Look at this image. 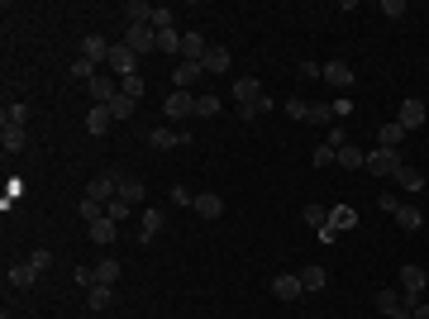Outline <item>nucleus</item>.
I'll return each instance as SVG.
<instances>
[{"instance_id":"nucleus-50","label":"nucleus","mask_w":429,"mask_h":319,"mask_svg":"<svg viewBox=\"0 0 429 319\" xmlns=\"http://www.w3.org/2000/svg\"><path fill=\"white\" fill-rule=\"evenodd\" d=\"M172 201H177V205H191V201H196V196H191V191H186V186H172Z\"/></svg>"},{"instance_id":"nucleus-23","label":"nucleus","mask_w":429,"mask_h":319,"mask_svg":"<svg viewBox=\"0 0 429 319\" xmlns=\"http://www.w3.org/2000/svg\"><path fill=\"white\" fill-rule=\"evenodd\" d=\"M162 229V210H143V224H138V243H153Z\"/></svg>"},{"instance_id":"nucleus-24","label":"nucleus","mask_w":429,"mask_h":319,"mask_svg":"<svg viewBox=\"0 0 429 319\" xmlns=\"http://www.w3.org/2000/svg\"><path fill=\"white\" fill-rule=\"evenodd\" d=\"M201 67H206V72H214V77H219V72H229V48H210V53L201 58Z\"/></svg>"},{"instance_id":"nucleus-44","label":"nucleus","mask_w":429,"mask_h":319,"mask_svg":"<svg viewBox=\"0 0 429 319\" xmlns=\"http://www.w3.org/2000/svg\"><path fill=\"white\" fill-rule=\"evenodd\" d=\"M329 219H334V229H358V214L353 210H334Z\"/></svg>"},{"instance_id":"nucleus-51","label":"nucleus","mask_w":429,"mask_h":319,"mask_svg":"<svg viewBox=\"0 0 429 319\" xmlns=\"http://www.w3.org/2000/svg\"><path fill=\"white\" fill-rule=\"evenodd\" d=\"M387 319H415V315H410V305H396V310H391Z\"/></svg>"},{"instance_id":"nucleus-46","label":"nucleus","mask_w":429,"mask_h":319,"mask_svg":"<svg viewBox=\"0 0 429 319\" xmlns=\"http://www.w3.org/2000/svg\"><path fill=\"white\" fill-rule=\"evenodd\" d=\"M106 214H110V219H114V224H124V214H129V205H124V201L114 196V201H110V205H106Z\"/></svg>"},{"instance_id":"nucleus-47","label":"nucleus","mask_w":429,"mask_h":319,"mask_svg":"<svg viewBox=\"0 0 429 319\" xmlns=\"http://www.w3.org/2000/svg\"><path fill=\"white\" fill-rule=\"evenodd\" d=\"M324 143H329V148H343V143H348V129H324Z\"/></svg>"},{"instance_id":"nucleus-15","label":"nucleus","mask_w":429,"mask_h":319,"mask_svg":"<svg viewBox=\"0 0 429 319\" xmlns=\"http://www.w3.org/2000/svg\"><path fill=\"white\" fill-rule=\"evenodd\" d=\"M324 81L339 86V91H348V86H353V67H348V62H324Z\"/></svg>"},{"instance_id":"nucleus-30","label":"nucleus","mask_w":429,"mask_h":319,"mask_svg":"<svg viewBox=\"0 0 429 319\" xmlns=\"http://www.w3.org/2000/svg\"><path fill=\"white\" fill-rule=\"evenodd\" d=\"M119 281V262L106 257V262H96V286H114Z\"/></svg>"},{"instance_id":"nucleus-1","label":"nucleus","mask_w":429,"mask_h":319,"mask_svg":"<svg viewBox=\"0 0 429 319\" xmlns=\"http://www.w3.org/2000/svg\"><path fill=\"white\" fill-rule=\"evenodd\" d=\"M425 267H415V262H406V267H401V301H406V305H410V310H415V305H420V296H425Z\"/></svg>"},{"instance_id":"nucleus-26","label":"nucleus","mask_w":429,"mask_h":319,"mask_svg":"<svg viewBox=\"0 0 429 319\" xmlns=\"http://www.w3.org/2000/svg\"><path fill=\"white\" fill-rule=\"evenodd\" d=\"M401 138H406V129H401V124H396V119H391V124H382V129H377V148H396V143H401Z\"/></svg>"},{"instance_id":"nucleus-18","label":"nucleus","mask_w":429,"mask_h":319,"mask_svg":"<svg viewBox=\"0 0 429 319\" xmlns=\"http://www.w3.org/2000/svg\"><path fill=\"white\" fill-rule=\"evenodd\" d=\"M110 48H114V43H106L101 34H86V43H82L86 62H110Z\"/></svg>"},{"instance_id":"nucleus-3","label":"nucleus","mask_w":429,"mask_h":319,"mask_svg":"<svg viewBox=\"0 0 429 319\" xmlns=\"http://www.w3.org/2000/svg\"><path fill=\"white\" fill-rule=\"evenodd\" d=\"M124 48L138 53V58L153 53V48H158V29H153V24H134V29H124Z\"/></svg>"},{"instance_id":"nucleus-11","label":"nucleus","mask_w":429,"mask_h":319,"mask_svg":"<svg viewBox=\"0 0 429 319\" xmlns=\"http://www.w3.org/2000/svg\"><path fill=\"white\" fill-rule=\"evenodd\" d=\"M191 210L201 214V219H219V214H224V201H219L214 191H201V196L191 201Z\"/></svg>"},{"instance_id":"nucleus-42","label":"nucleus","mask_w":429,"mask_h":319,"mask_svg":"<svg viewBox=\"0 0 429 319\" xmlns=\"http://www.w3.org/2000/svg\"><path fill=\"white\" fill-rule=\"evenodd\" d=\"M334 162H339V148L320 143V148H315V167H334Z\"/></svg>"},{"instance_id":"nucleus-43","label":"nucleus","mask_w":429,"mask_h":319,"mask_svg":"<svg viewBox=\"0 0 429 319\" xmlns=\"http://www.w3.org/2000/svg\"><path fill=\"white\" fill-rule=\"evenodd\" d=\"M72 77H82V81H96V62L77 58V62H72Z\"/></svg>"},{"instance_id":"nucleus-8","label":"nucleus","mask_w":429,"mask_h":319,"mask_svg":"<svg viewBox=\"0 0 429 319\" xmlns=\"http://www.w3.org/2000/svg\"><path fill=\"white\" fill-rule=\"evenodd\" d=\"M301 291H306V286H301V272H282V277L272 281V296H277V301H296Z\"/></svg>"},{"instance_id":"nucleus-17","label":"nucleus","mask_w":429,"mask_h":319,"mask_svg":"<svg viewBox=\"0 0 429 319\" xmlns=\"http://www.w3.org/2000/svg\"><path fill=\"white\" fill-rule=\"evenodd\" d=\"M110 124H114V114H110V105H91V114H86V133H110Z\"/></svg>"},{"instance_id":"nucleus-45","label":"nucleus","mask_w":429,"mask_h":319,"mask_svg":"<svg viewBox=\"0 0 429 319\" xmlns=\"http://www.w3.org/2000/svg\"><path fill=\"white\" fill-rule=\"evenodd\" d=\"M406 10H410L406 0H382V14H391V19H406Z\"/></svg>"},{"instance_id":"nucleus-25","label":"nucleus","mask_w":429,"mask_h":319,"mask_svg":"<svg viewBox=\"0 0 429 319\" xmlns=\"http://www.w3.org/2000/svg\"><path fill=\"white\" fill-rule=\"evenodd\" d=\"M301 286H306V291H324V286H329V272H324V267H315V262H310V267L301 272Z\"/></svg>"},{"instance_id":"nucleus-33","label":"nucleus","mask_w":429,"mask_h":319,"mask_svg":"<svg viewBox=\"0 0 429 319\" xmlns=\"http://www.w3.org/2000/svg\"><path fill=\"white\" fill-rule=\"evenodd\" d=\"M77 210H82V219H86V224H96V219H106V201H91V196H86Z\"/></svg>"},{"instance_id":"nucleus-14","label":"nucleus","mask_w":429,"mask_h":319,"mask_svg":"<svg viewBox=\"0 0 429 319\" xmlns=\"http://www.w3.org/2000/svg\"><path fill=\"white\" fill-rule=\"evenodd\" d=\"M201 72H206L201 62H177V72H172V86H177V91H186V86H196V81H201Z\"/></svg>"},{"instance_id":"nucleus-49","label":"nucleus","mask_w":429,"mask_h":319,"mask_svg":"<svg viewBox=\"0 0 429 319\" xmlns=\"http://www.w3.org/2000/svg\"><path fill=\"white\" fill-rule=\"evenodd\" d=\"M324 219H329L324 205H306V224H324Z\"/></svg>"},{"instance_id":"nucleus-35","label":"nucleus","mask_w":429,"mask_h":319,"mask_svg":"<svg viewBox=\"0 0 429 319\" xmlns=\"http://www.w3.org/2000/svg\"><path fill=\"white\" fill-rule=\"evenodd\" d=\"M396 305H406V301H401V291H391V286H387V291H377V310H382V315H391Z\"/></svg>"},{"instance_id":"nucleus-10","label":"nucleus","mask_w":429,"mask_h":319,"mask_svg":"<svg viewBox=\"0 0 429 319\" xmlns=\"http://www.w3.org/2000/svg\"><path fill=\"white\" fill-rule=\"evenodd\" d=\"M148 143H153V148H182V143H191V133H186V129H153Z\"/></svg>"},{"instance_id":"nucleus-34","label":"nucleus","mask_w":429,"mask_h":319,"mask_svg":"<svg viewBox=\"0 0 429 319\" xmlns=\"http://www.w3.org/2000/svg\"><path fill=\"white\" fill-rule=\"evenodd\" d=\"M110 301H114L110 286H91V291H86V305H91V310H110Z\"/></svg>"},{"instance_id":"nucleus-28","label":"nucleus","mask_w":429,"mask_h":319,"mask_svg":"<svg viewBox=\"0 0 429 319\" xmlns=\"http://www.w3.org/2000/svg\"><path fill=\"white\" fill-rule=\"evenodd\" d=\"M396 186H401V191H425V172L401 167V172H396Z\"/></svg>"},{"instance_id":"nucleus-52","label":"nucleus","mask_w":429,"mask_h":319,"mask_svg":"<svg viewBox=\"0 0 429 319\" xmlns=\"http://www.w3.org/2000/svg\"><path fill=\"white\" fill-rule=\"evenodd\" d=\"M410 315H415V319H429V305H425V301H420V305H415Z\"/></svg>"},{"instance_id":"nucleus-48","label":"nucleus","mask_w":429,"mask_h":319,"mask_svg":"<svg viewBox=\"0 0 429 319\" xmlns=\"http://www.w3.org/2000/svg\"><path fill=\"white\" fill-rule=\"evenodd\" d=\"M29 267H34V272H48V267H53V253H34Z\"/></svg>"},{"instance_id":"nucleus-9","label":"nucleus","mask_w":429,"mask_h":319,"mask_svg":"<svg viewBox=\"0 0 429 319\" xmlns=\"http://www.w3.org/2000/svg\"><path fill=\"white\" fill-rule=\"evenodd\" d=\"M234 101H238V105L262 101V81H258V77H238V81H234Z\"/></svg>"},{"instance_id":"nucleus-21","label":"nucleus","mask_w":429,"mask_h":319,"mask_svg":"<svg viewBox=\"0 0 429 319\" xmlns=\"http://www.w3.org/2000/svg\"><path fill=\"white\" fill-rule=\"evenodd\" d=\"M210 48H206V38L201 34H182V62H201Z\"/></svg>"},{"instance_id":"nucleus-6","label":"nucleus","mask_w":429,"mask_h":319,"mask_svg":"<svg viewBox=\"0 0 429 319\" xmlns=\"http://www.w3.org/2000/svg\"><path fill=\"white\" fill-rule=\"evenodd\" d=\"M86 196H91V201H114V196H119V177H114V172H101V177H91V186H86Z\"/></svg>"},{"instance_id":"nucleus-2","label":"nucleus","mask_w":429,"mask_h":319,"mask_svg":"<svg viewBox=\"0 0 429 319\" xmlns=\"http://www.w3.org/2000/svg\"><path fill=\"white\" fill-rule=\"evenodd\" d=\"M401 167H406V162H401V153H396V148H372L363 172H372V177H396Z\"/></svg>"},{"instance_id":"nucleus-40","label":"nucleus","mask_w":429,"mask_h":319,"mask_svg":"<svg viewBox=\"0 0 429 319\" xmlns=\"http://www.w3.org/2000/svg\"><path fill=\"white\" fill-rule=\"evenodd\" d=\"M334 119H339V114H334V105H310V124H334Z\"/></svg>"},{"instance_id":"nucleus-16","label":"nucleus","mask_w":429,"mask_h":319,"mask_svg":"<svg viewBox=\"0 0 429 319\" xmlns=\"http://www.w3.org/2000/svg\"><path fill=\"white\" fill-rule=\"evenodd\" d=\"M0 148H5V153H24V148H29V133H24L19 124H5V129H0Z\"/></svg>"},{"instance_id":"nucleus-13","label":"nucleus","mask_w":429,"mask_h":319,"mask_svg":"<svg viewBox=\"0 0 429 319\" xmlns=\"http://www.w3.org/2000/svg\"><path fill=\"white\" fill-rule=\"evenodd\" d=\"M167 114H172V119L196 114V96H191V91H172V96H167Z\"/></svg>"},{"instance_id":"nucleus-5","label":"nucleus","mask_w":429,"mask_h":319,"mask_svg":"<svg viewBox=\"0 0 429 319\" xmlns=\"http://www.w3.org/2000/svg\"><path fill=\"white\" fill-rule=\"evenodd\" d=\"M86 96H91V105H114L119 81L114 77H96V81H86Z\"/></svg>"},{"instance_id":"nucleus-20","label":"nucleus","mask_w":429,"mask_h":319,"mask_svg":"<svg viewBox=\"0 0 429 319\" xmlns=\"http://www.w3.org/2000/svg\"><path fill=\"white\" fill-rule=\"evenodd\" d=\"M86 233H91V243H114V238H119V224H114V219H96V224H86Z\"/></svg>"},{"instance_id":"nucleus-32","label":"nucleus","mask_w":429,"mask_h":319,"mask_svg":"<svg viewBox=\"0 0 429 319\" xmlns=\"http://www.w3.org/2000/svg\"><path fill=\"white\" fill-rule=\"evenodd\" d=\"M158 53H182V34L177 29H158Z\"/></svg>"},{"instance_id":"nucleus-19","label":"nucleus","mask_w":429,"mask_h":319,"mask_svg":"<svg viewBox=\"0 0 429 319\" xmlns=\"http://www.w3.org/2000/svg\"><path fill=\"white\" fill-rule=\"evenodd\" d=\"M391 219H396V224H401L406 233H415V229L425 224V214L415 210V205H401V201H396V210H391Z\"/></svg>"},{"instance_id":"nucleus-37","label":"nucleus","mask_w":429,"mask_h":319,"mask_svg":"<svg viewBox=\"0 0 429 319\" xmlns=\"http://www.w3.org/2000/svg\"><path fill=\"white\" fill-rule=\"evenodd\" d=\"M119 96L138 101V96H143V77H124V81H119Z\"/></svg>"},{"instance_id":"nucleus-27","label":"nucleus","mask_w":429,"mask_h":319,"mask_svg":"<svg viewBox=\"0 0 429 319\" xmlns=\"http://www.w3.org/2000/svg\"><path fill=\"white\" fill-rule=\"evenodd\" d=\"M339 167H367V153H363L358 143H343V148H339Z\"/></svg>"},{"instance_id":"nucleus-22","label":"nucleus","mask_w":429,"mask_h":319,"mask_svg":"<svg viewBox=\"0 0 429 319\" xmlns=\"http://www.w3.org/2000/svg\"><path fill=\"white\" fill-rule=\"evenodd\" d=\"M119 201L134 210V205H143V181L138 177H119Z\"/></svg>"},{"instance_id":"nucleus-31","label":"nucleus","mask_w":429,"mask_h":319,"mask_svg":"<svg viewBox=\"0 0 429 319\" xmlns=\"http://www.w3.org/2000/svg\"><path fill=\"white\" fill-rule=\"evenodd\" d=\"M24 119H29V105H24V101H10L5 114H0V124H19V129H24Z\"/></svg>"},{"instance_id":"nucleus-29","label":"nucleus","mask_w":429,"mask_h":319,"mask_svg":"<svg viewBox=\"0 0 429 319\" xmlns=\"http://www.w3.org/2000/svg\"><path fill=\"white\" fill-rule=\"evenodd\" d=\"M34 277H38V272L24 262V267H10V277H5V281H10L14 291H29V286H34Z\"/></svg>"},{"instance_id":"nucleus-41","label":"nucleus","mask_w":429,"mask_h":319,"mask_svg":"<svg viewBox=\"0 0 429 319\" xmlns=\"http://www.w3.org/2000/svg\"><path fill=\"white\" fill-rule=\"evenodd\" d=\"M286 114H291V119H310V101L291 96V101H286Z\"/></svg>"},{"instance_id":"nucleus-38","label":"nucleus","mask_w":429,"mask_h":319,"mask_svg":"<svg viewBox=\"0 0 429 319\" xmlns=\"http://www.w3.org/2000/svg\"><path fill=\"white\" fill-rule=\"evenodd\" d=\"M272 110V101L262 96V101H253V105H238V119H258V114H267Z\"/></svg>"},{"instance_id":"nucleus-7","label":"nucleus","mask_w":429,"mask_h":319,"mask_svg":"<svg viewBox=\"0 0 429 319\" xmlns=\"http://www.w3.org/2000/svg\"><path fill=\"white\" fill-rule=\"evenodd\" d=\"M153 5H143V0H124V10H119V19H124V29H134V24H153Z\"/></svg>"},{"instance_id":"nucleus-39","label":"nucleus","mask_w":429,"mask_h":319,"mask_svg":"<svg viewBox=\"0 0 429 319\" xmlns=\"http://www.w3.org/2000/svg\"><path fill=\"white\" fill-rule=\"evenodd\" d=\"M196 114H201V119L219 114V96H196Z\"/></svg>"},{"instance_id":"nucleus-4","label":"nucleus","mask_w":429,"mask_h":319,"mask_svg":"<svg viewBox=\"0 0 429 319\" xmlns=\"http://www.w3.org/2000/svg\"><path fill=\"white\" fill-rule=\"evenodd\" d=\"M110 72H114V81L138 77V53H129L124 43H114V48H110Z\"/></svg>"},{"instance_id":"nucleus-12","label":"nucleus","mask_w":429,"mask_h":319,"mask_svg":"<svg viewBox=\"0 0 429 319\" xmlns=\"http://www.w3.org/2000/svg\"><path fill=\"white\" fill-rule=\"evenodd\" d=\"M396 124H401L406 133H410V129H420V124H425V101H406V105H401V114H396Z\"/></svg>"},{"instance_id":"nucleus-36","label":"nucleus","mask_w":429,"mask_h":319,"mask_svg":"<svg viewBox=\"0 0 429 319\" xmlns=\"http://www.w3.org/2000/svg\"><path fill=\"white\" fill-rule=\"evenodd\" d=\"M134 105H138V101H129V96H114L110 114H114V119H134Z\"/></svg>"}]
</instances>
